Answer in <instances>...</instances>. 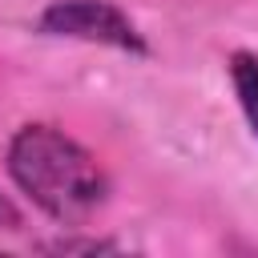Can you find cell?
Returning a JSON list of instances; mask_svg holds the SVG:
<instances>
[{
  "label": "cell",
  "mask_w": 258,
  "mask_h": 258,
  "mask_svg": "<svg viewBox=\"0 0 258 258\" xmlns=\"http://www.w3.org/2000/svg\"><path fill=\"white\" fill-rule=\"evenodd\" d=\"M8 177L60 226H85L109 198V177L97 157L56 125H20L8 141Z\"/></svg>",
  "instance_id": "6da1fadb"
},
{
  "label": "cell",
  "mask_w": 258,
  "mask_h": 258,
  "mask_svg": "<svg viewBox=\"0 0 258 258\" xmlns=\"http://www.w3.org/2000/svg\"><path fill=\"white\" fill-rule=\"evenodd\" d=\"M44 250H52V254H109V250H117V242H101V238H56V242H44Z\"/></svg>",
  "instance_id": "277c9868"
},
{
  "label": "cell",
  "mask_w": 258,
  "mask_h": 258,
  "mask_svg": "<svg viewBox=\"0 0 258 258\" xmlns=\"http://www.w3.org/2000/svg\"><path fill=\"white\" fill-rule=\"evenodd\" d=\"M230 81H234V93H238V105H242L250 129L258 133V56L246 48L230 52Z\"/></svg>",
  "instance_id": "3957f363"
},
{
  "label": "cell",
  "mask_w": 258,
  "mask_h": 258,
  "mask_svg": "<svg viewBox=\"0 0 258 258\" xmlns=\"http://www.w3.org/2000/svg\"><path fill=\"white\" fill-rule=\"evenodd\" d=\"M36 28L44 36H69V40H89V44H105L117 52H133L145 56L149 44L137 32V24L109 0H52Z\"/></svg>",
  "instance_id": "7a4b0ae2"
},
{
  "label": "cell",
  "mask_w": 258,
  "mask_h": 258,
  "mask_svg": "<svg viewBox=\"0 0 258 258\" xmlns=\"http://www.w3.org/2000/svg\"><path fill=\"white\" fill-rule=\"evenodd\" d=\"M20 210H16V202L8 198V194H0V230H20Z\"/></svg>",
  "instance_id": "5b68a950"
}]
</instances>
